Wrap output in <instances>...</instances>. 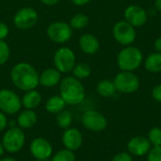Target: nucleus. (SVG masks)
<instances>
[{"instance_id":"obj_1","label":"nucleus","mask_w":161,"mask_h":161,"mask_svg":"<svg viewBox=\"0 0 161 161\" xmlns=\"http://www.w3.org/2000/svg\"><path fill=\"white\" fill-rule=\"evenodd\" d=\"M39 75L36 68L27 62H19L10 71V80L13 86L25 92L35 90L40 85Z\"/></svg>"},{"instance_id":"obj_2","label":"nucleus","mask_w":161,"mask_h":161,"mask_svg":"<svg viewBox=\"0 0 161 161\" xmlns=\"http://www.w3.org/2000/svg\"><path fill=\"white\" fill-rule=\"evenodd\" d=\"M59 86V95L68 106H76L84 102L86 90L81 80L73 75L61 78Z\"/></svg>"},{"instance_id":"obj_3","label":"nucleus","mask_w":161,"mask_h":161,"mask_svg":"<svg viewBox=\"0 0 161 161\" xmlns=\"http://www.w3.org/2000/svg\"><path fill=\"white\" fill-rule=\"evenodd\" d=\"M142 61V52L136 46H125L117 55V65L121 71L134 72L140 68Z\"/></svg>"},{"instance_id":"obj_4","label":"nucleus","mask_w":161,"mask_h":161,"mask_svg":"<svg viewBox=\"0 0 161 161\" xmlns=\"http://www.w3.org/2000/svg\"><path fill=\"white\" fill-rule=\"evenodd\" d=\"M1 142L6 152L16 154L20 152L25 144V132L19 126H11L4 133Z\"/></svg>"},{"instance_id":"obj_5","label":"nucleus","mask_w":161,"mask_h":161,"mask_svg":"<svg viewBox=\"0 0 161 161\" xmlns=\"http://www.w3.org/2000/svg\"><path fill=\"white\" fill-rule=\"evenodd\" d=\"M54 66L61 74L71 73L76 64V57L75 52L67 47L61 46L58 48L53 57Z\"/></svg>"},{"instance_id":"obj_6","label":"nucleus","mask_w":161,"mask_h":161,"mask_svg":"<svg viewBox=\"0 0 161 161\" xmlns=\"http://www.w3.org/2000/svg\"><path fill=\"white\" fill-rule=\"evenodd\" d=\"M114 85L116 91L125 94H131L136 92L141 86V81L138 75H136L133 72L122 71L119 73L114 80Z\"/></svg>"},{"instance_id":"obj_7","label":"nucleus","mask_w":161,"mask_h":161,"mask_svg":"<svg viewBox=\"0 0 161 161\" xmlns=\"http://www.w3.org/2000/svg\"><path fill=\"white\" fill-rule=\"evenodd\" d=\"M39 20L38 11L31 7H23L19 8L12 17V23L17 29L27 30L32 28Z\"/></svg>"},{"instance_id":"obj_8","label":"nucleus","mask_w":161,"mask_h":161,"mask_svg":"<svg viewBox=\"0 0 161 161\" xmlns=\"http://www.w3.org/2000/svg\"><path fill=\"white\" fill-rule=\"evenodd\" d=\"M73 29L70 25L64 21H56L51 23L46 29L48 39L58 44L69 42L73 36Z\"/></svg>"},{"instance_id":"obj_9","label":"nucleus","mask_w":161,"mask_h":161,"mask_svg":"<svg viewBox=\"0 0 161 161\" xmlns=\"http://www.w3.org/2000/svg\"><path fill=\"white\" fill-rule=\"evenodd\" d=\"M21 97L12 90H0V111L6 115H14L22 109Z\"/></svg>"},{"instance_id":"obj_10","label":"nucleus","mask_w":161,"mask_h":161,"mask_svg":"<svg viewBox=\"0 0 161 161\" xmlns=\"http://www.w3.org/2000/svg\"><path fill=\"white\" fill-rule=\"evenodd\" d=\"M112 35L118 43L124 46H128L136 41L137 32L133 25L124 20L119 21L114 25L112 28Z\"/></svg>"},{"instance_id":"obj_11","label":"nucleus","mask_w":161,"mask_h":161,"mask_svg":"<svg viewBox=\"0 0 161 161\" xmlns=\"http://www.w3.org/2000/svg\"><path fill=\"white\" fill-rule=\"evenodd\" d=\"M83 126L92 132H102L108 126L107 118L95 109L86 110L81 118Z\"/></svg>"},{"instance_id":"obj_12","label":"nucleus","mask_w":161,"mask_h":161,"mask_svg":"<svg viewBox=\"0 0 161 161\" xmlns=\"http://www.w3.org/2000/svg\"><path fill=\"white\" fill-rule=\"evenodd\" d=\"M29 151L36 160H48L53 156V146L51 142L42 137H38L32 140Z\"/></svg>"},{"instance_id":"obj_13","label":"nucleus","mask_w":161,"mask_h":161,"mask_svg":"<svg viewBox=\"0 0 161 161\" xmlns=\"http://www.w3.org/2000/svg\"><path fill=\"white\" fill-rule=\"evenodd\" d=\"M125 20L134 27L143 26L148 21V15L146 10L139 5L128 6L124 12Z\"/></svg>"},{"instance_id":"obj_14","label":"nucleus","mask_w":161,"mask_h":161,"mask_svg":"<svg viewBox=\"0 0 161 161\" xmlns=\"http://www.w3.org/2000/svg\"><path fill=\"white\" fill-rule=\"evenodd\" d=\"M61 140L64 148L73 152L79 150L83 144V135L81 131L75 127H69L65 129Z\"/></svg>"},{"instance_id":"obj_15","label":"nucleus","mask_w":161,"mask_h":161,"mask_svg":"<svg viewBox=\"0 0 161 161\" xmlns=\"http://www.w3.org/2000/svg\"><path fill=\"white\" fill-rule=\"evenodd\" d=\"M152 145L148 139L143 136H136L131 138L127 142V150L131 156L144 157L151 150Z\"/></svg>"},{"instance_id":"obj_16","label":"nucleus","mask_w":161,"mask_h":161,"mask_svg":"<svg viewBox=\"0 0 161 161\" xmlns=\"http://www.w3.org/2000/svg\"><path fill=\"white\" fill-rule=\"evenodd\" d=\"M80 50L86 55H94L100 49V42L96 36L91 33H85L80 36L78 40Z\"/></svg>"},{"instance_id":"obj_17","label":"nucleus","mask_w":161,"mask_h":161,"mask_svg":"<svg viewBox=\"0 0 161 161\" xmlns=\"http://www.w3.org/2000/svg\"><path fill=\"white\" fill-rule=\"evenodd\" d=\"M61 80V73L54 68L43 70L39 75V84L44 88H53L58 86Z\"/></svg>"},{"instance_id":"obj_18","label":"nucleus","mask_w":161,"mask_h":161,"mask_svg":"<svg viewBox=\"0 0 161 161\" xmlns=\"http://www.w3.org/2000/svg\"><path fill=\"white\" fill-rule=\"evenodd\" d=\"M17 125L20 128L29 129L32 128L38 122V115L33 109H24L19 112L17 117Z\"/></svg>"},{"instance_id":"obj_19","label":"nucleus","mask_w":161,"mask_h":161,"mask_svg":"<svg viewBox=\"0 0 161 161\" xmlns=\"http://www.w3.org/2000/svg\"><path fill=\"white\" fill-rule=\"evenodd\" d=\"M22 100V106L25 109H35L37 108L41 104H42V94L35 90H31L28 92H25L23 97L21 98Z\"/></svg>"},{"instance_id":"obj_20","label":"nucleus","mask_w":161,"mask_h":161,"mask_svg":"<svg viewBox=\"0 0 161 161\" xmlns=\"http://www.w3.org/2000/svg\"><path fill=\"white\" fill-rule=\"evenodd\" d=\"M65 101L62 99L60 95H53L49 97L45 103V109L50 114H58L63 109H65L66 107Z\"/></svg>"},{"instance_id":"obj_21","label":"nucleus","mask_w":161,"mask_h":161,"mask_svg":"<svg viewBox=\"0 0 161 161\" xmlns=\"http://www.w3.org/2000/svg\"><path fill=\"white\" fill-rule=\"evenodd\" d=\"M96 92L100 96L109 98L113 97L117 91L113 81L108 79H102L96 85Z\"/></svg>"},{"instance_id":"obj_22","label":"nucleus","mask_w":161,"mask_h":161,"mask_svg":"<svg viewBox=\"0 0 161 161\" xmlns=\"http://www.w3.org/2000/svg\"><path fill=\"white\" fill-rule=\"evenodd\" d=\"M144 67L150 73H160L161 72V53L156 52L150 54L144 59Z\"/></svg>"},{"instance_id":"obj_23","label":"nucleus","mask_w":161,"mask_h":161,"mask_svg":"<svg viewBox=\"0 0 161 161\" xmlns=\"http://www.w3.org/2000/svg\"><path fill=\"white\" fill-rule=\"evenodd\" d=\"M89 21L90 19L88 15H86L85 13L79 12V13H75V15H73V17L71 18L69 22V25L73 30H81L89 25Z\"/></svg>"},{"instance_id":"obj_24","label":"nucleus","mask_w":161,"mask_h":161,"mask_svg":"<svg viewBox=\"0 0 161 161\" xmlns=\"http://www.w3.org/2000/svg\"><path fill=\"white\" fill-rule=\"evenodd\" d=\"M73 120H74V116H73L72 112L69 110H66V109H63L62 111L58 113L57 118H56L58 126L64 130L72 126Z\"/></svg>"},{"instance_id":"obj_25","label":"nucleus","mask_w":161,"mask_h":161,"mask_svg":"<svg viewBox=\"0 0 161 161\" xmlns=\"http://www.w3.org/2000/svg\"><path fill=\"white\" fill-rule=\"evenodd\" d=\"M73 76H75V78L82 80V79H86L88 78L91 74H92V68L89 64L85 63V62H79L76 63L72 71Z\"/></svg>"},{"instance_id":"obj_26","label":"nucleus","mask_w":161,"mask_h":161,"mask_svg":"<svg viewBox=\"0 0 161 161\" xmlns=\"http://www.w3.org/2000/svg\"><path fill=\"white\" fill-rule=\"evenodd\" d=\"M51 161H76L75 152L66 148L58 151L51 157Z\"/></svg>"},{"instance_id":"obj_27","label":"nucleus","mask_w":161,"mask_h":161,"mask_svg":"<svg viewBox=\"0 0 161 161\" xmlns=\"http://www.w3.org/2000/svg\"><path fill=\"white\" fill-rule=\"evenodd\" d=\"M147 139L152 147L161 146V127H153L149 130Z\"/></svg>"},{"instance_id":"obj_28","label":"nucleus","mask_w":161,"mask_h":161,"mask_svg":"<svg viewBox=\"0 0 161 161\" xmlns=\"http://www.w3.org/2000/svg\"><path fill=\"white\" fill-rule=\"evenodd\" d=\"M10 57V48L6 41H0V66L6 64Z\"/></svg>"},{"instance_id":"obj_29","label":"nucleus","mask_w":161,"mask_h":161,"mask_svg":"<svg viewBox=\"0 0 161 161\" xmlns=\"http://www.w3.org/2000/svg\"><path fill=\"white\" fill-rule=\"evenodd\" d=\"M147 161H161V146L151 148L147 154Z\"/></svg>"},{"instance_id":"obj_30","label":"nucleus","mask_w":161,"mask_h":161,"mask_svg":"<svg viewBox=\"0 0 161 161\" xmlns=\"http://www.w3.org/2000/svg\"><path fill=\"white\" fill-rule=\"evenodd\" d=\"M111 161H133V158L128 152H120L113 157Z\"/></svg>"},{"instance_id":"obj_31","label":"nucleus","mask_w":161,"mask_h":161,"mask_svg":"<svg viewBox=\"0 0 161 161\" xmlns=\"http://www.w3.org/2000/svg\"><path fill=\"white\" fill-rule=\"evenodd\" d=\"M151 94H152L153 99H154L156 102L161 104V84L156 85V86L152 89Z\"/></svg>"},{"instance_id":"obj_32","label":"nucleus","mask_w":161,"mask_h":161,"mask_svg":"<svg viewBox=\"0 0 161 161\" xmlns=\"http://www.w3.org/2000/svg\"><path fill=\"white\" fill-rule=\"evenodd\" d=\"M9 33V28L8 25L2 21H0V41H5Z\"/></svg>"},{"instance_id":"obj_33","label":"nucleus","mask_w":161,"mask_h":161,"mask_svg":"<svg viewBox=\"0 0 161 161\" xmlns=\"http://www.w3.org/2000/svg\"><path fill=\"white\" fill-rule=\"evenodd\" d=\"M8 125V121L7 115L3 113L2 111H0V132L6 130Z\"/></svg>"},{"instance_id":"obj_34","label":"nucleus","mask_w":161,"mask_h":161,"mask_svg":"<svg viewBox=\"0 0 161 161\" xmlns=\"http://www.w3.org/2000/svg\"><path fill=\"white\" fill-rule=\"evenodd\" d=\"M92 0H71V2L75 6H85L89 3H91Z\"/></svg>"},{"instance_id":"obj_35","label":"nucleus","mask_w":161,"mask_h":161,"mask_svg":"<svg viewBox=\"0 0 161 161\" xmlns=\"http://www.w3.org/2000/svg\"><path fill=\"white\" fill-rule=\"evenodd\" d=\"M154 48L156 50V52H158V53H161V36L158 37L155 42H154Z\"/></svg>"},{"instance_id":"obj_36","label":"nucleus","mask_w":161,"mask_h":161,"mask_svg":"<svg viewBox=\"0 0 161 161\" xmlns=\"http://www.w3.org/2000/svg\"><path fill=\"white\" fill-rule=\"evenodd\" d=\"M40 1H41L43 5L51 7V6H55V5H57L60 0H40Z\"/></svg>"},{"instance_id":"obj_37","label":"nucleus","mask_w":161,"mask_h":161,"mask_svg":"<svg viewBox=\"0 0 161 161\" xmlns=\"http://www.w3.org/2000/svg\"><path fill=\"white\" fill-rule=\"evenodd\" d=\"M155 6H156V8L161 12V0H156L155 1Z\"/></svg>"},{"instance_id":"obj_38","label":"nucleus","mask_w":161,"mask_h":161,"mask_svg":"<svg viewBox=\"0 0 161 161\" xmlns=\"http://www.w3.org/2000/svg\"><path fill=\"white\" fill-rule=\"evenodd\" d=\"M5 148H4V146H3V144H2V142H0V158H3V156H4V154H5Z\"/></svg>"},{"instance_id":"obj_39","label":"nucleus","mask_w":161,"mask_h":161,"mask_svg":"<svg viewBox=\"0 0 161 161\" xmlns=\"http://www.w3.org/2000/svg\"><path fill=\"white\" fill-rule=\"evenodd\" d=\"M0 161H17L15 158H10V157H8V158H1Z\"/></svg>"},{"instance_id":"obj_40","label":"nucleus","mask_w":161,"mask_h":161,"mask_svg":"<svg viewBox=\"0 0 161 161\" xmlns=\"http://www.w3.org/2000/svg\"><path fill=\"white\" fill-rule=\"evenodd\" d=\"M35 161H47V160H36V159H35Z\"/></svg>"}]
</instances>
